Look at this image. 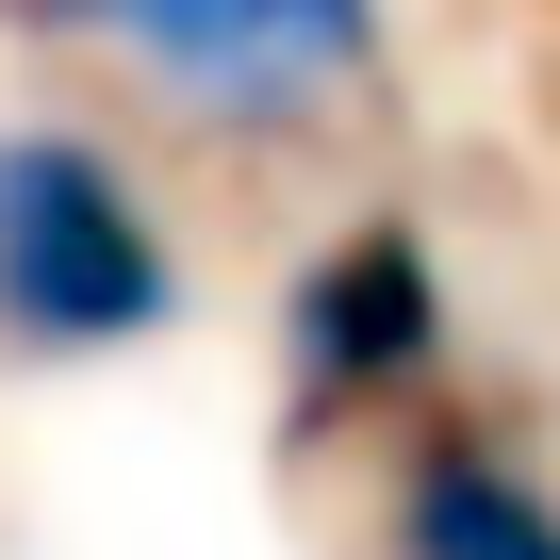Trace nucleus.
<instances>
[{
  "label": "nucleus",
  "mask_w": 560,
  "mask_h": 560,
  "mask_svg": "<svg viewBox=\"0 0 560 560\" xmlns=\"http://www.w3.org/2000/svg\"><path fill=\"white\" fill-rule=\"evenodd\" d=\"M182 314V247L149 231L132 165L83 132H0V347H149Z\"/></svg>",
  "instance_id": "obj_1"
},
{
  "label": "nucleus",
  "mask_w": 560,
  "mask_h": 560,
  "mask_svg": "<svg viewBox=\"0 0 560 560\" xmlns=\"http://www.w3.org/2000/svg\"><path fill=\"white\" fill-rule=\"evenodd\" d=\"M50 34H100L198 132H298L380 83V0H18Z\"/></svg>",
  "instance_id": "obj_2"
},
{
  "label": "nucleus",
  "mask_w": 560,
  "mask_h": 560,
  "mask_svg": "<svg viewBox=\"0 0 560 560\" xmlns=\"http://www.w3.org/2000/svg\"><path fill=\"white\" fill-rule=\"evenodd\" d=\"M429 363H445V280H429V247H412L396 214L298 264V298H280L298 429H314V412H363V396H396V380H429Z\"/></svg>",
  "instance_id": "obj_3"
},
{
  "label": "nucleus",
  "mask_w": 560,
  "mask_h": 560,
  "mask_svg": "<svg viewBox=\"0 0 560 560\" xmlns=\"http://www.w3.org/2000/svg\"><path fill=\"white\" fill-rule=\"evenodd\" d=\"M396 560H560V511H544V478H511L494 445L429 429V445L396 462Z\"/></svg>",
  "instance_id": "obj_4"
}]
</instances>
